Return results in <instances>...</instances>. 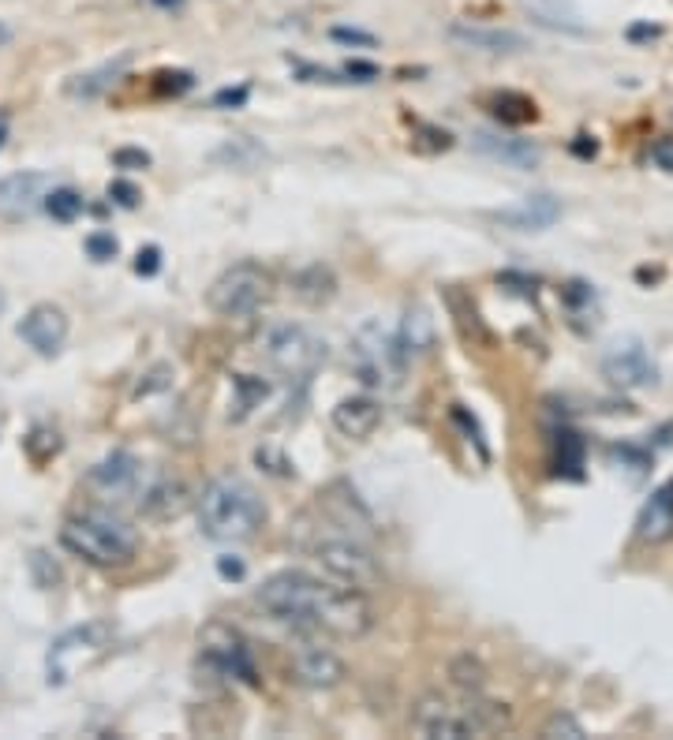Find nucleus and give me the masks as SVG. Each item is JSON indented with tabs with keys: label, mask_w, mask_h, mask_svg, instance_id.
<instances>
[{
	"label": "nucleus",
	"mask_w": 673,
	"mask_h": 740,
	"mask_svg": "<svg viewBox=\"0 0 673 740\" xmlns=\"http://www.w3.org/2000/svg\"><path fill=\"white\" fill-rule=\"evenodd\" d=\"M158 270H161V247L150 243V247H143V251L135 255V273H139V277H154Z\"/></svg>",
	"instance_id": "obj_41"
},
{
	"label": "nucleus",
	"mask_w": 673,
	"mask_h": 740,
	"mask_svg": "<svg viewBox=\"0 0 673 740\" xmlns=\"http://www.w3.org/2000/svg\"><path fill=\"white\" fill-rule=\"evenodd\" d=\"M490 217L505 228H516V232H543V228H550L561 217V202L554 195H528V199H520L516 206L498 210V214Z\"/></svg>",
	"instance_id": "obj_19"
},
{
	"label": "nucleus",
	"mask_w": 673,
	"mask_h": 740,
	"mask_svg": "<svg viewBox=\"0 0 673 740\" xmlns=\"http://www.w3.org/2000/svg\"><path fill=\"white\" fill-rule=\"evenodd\" d=\"M397 337H401V348L408 352V359L427 356L438 344V322L423 303H408L401 314V326H397Z\"/></svg>",
	"instance_id": "obj_21"
},
{
	"label": "nucleus",
	"mask_w": 673,
	"mask_h": 740,
	"mask_svg": "<svg viewBox=\"0 0 673 740\" xmlns=\"http://www.w3.org/2000/svg\"><path fill=\"white\" fill-rule=\"evenodd\" d=\"M453 423H457V427L468 434V442H475V449H479V453H483V460H487L490 453H487V442H483V430H479V423H475L472 415L464 412L460 404H453Z\"/></svg>",
	"instance_id": "obj_37"
},
{
	"label": "nucleus",
	"mask_w": 673,
	"mask_h": 740,
	"mask_svg": "<svg viewBox=\"0 0 673 740\" xmlns=\"http://www.w3.org/2000/svg\"><path fill=\"white\" fill-rule=\"evenodd\" d=\"M412 729L419 737L430 740H460V737H475L472 718L464 714V703H453V699L430 692L412 707Z\"/></svg>",
	"instance_id": "obj_13"
},
{
	"label": "nucleus",
	"mask_w": 673,
	"mask_h": 740,
	"mask_svg": "<svg viewBox=\"0 0 673 740\" xmlns=\"http://www.w3.org/2000/svg\"><path fill=\"white\" fill-rule=\"evenodd\" d=\"M449 38L464 49H475V53H520L528 49V38L520 30H505V27H483V23H449Z\"/></svg>",
	"instance_id": "obj_17"
},
{
	"label": "nucleus",
	"mask_w": 673,
	"mask_h": 740,
	"mask_svg": "<svg viewBox=\"0 0 673 740\" xmlns=\"http://www.w3.org/2000/svg\"><path fill=\"white\" fill-rule=\"evenodd\" d=\"M150 4H158V8H169V12H172V8H180L184 0H150Z\"/></svg>",
	"instance_id": "obj_51"
},
{
	"label": "nucleus",
	"mask_w": 673,
	"mask_h": 740,
	"mask_svg": "<svg viewBox=\"0 0 673 740\" xmlns=\"http://www.w3.org/2000/svg\"><path fill=\"white\" fill-rule=\"evenodd\" d=\"M199 527L214 542H247L266 527V501L240 475H217L199 494Z\"/></svg>",
	"instance_id": "obj_2"
},
{
	"label": "nucleus",
	"mask_w": 673,
	"mask_h": 740,
	"mask_svg": "<svg viewBox=\"0 0 673 740\" xmlns=\"http://www.w3.org/2000/svg\"><path fill=\"white\" fill-rule=\"evenodd\" d=\"M472 146L509 169H539V161H543V150L531 139H516V135H502V131H475Z\"/></svg>",
	"instance_id": "obj_16"
},
{
	"label": "nucleus",
	"mask_w": 673,
	"mask_h": 740,
	"mask_svg": "<svg viewBox=\"0 0 673 740\" xmlns=\"http://www.w3.org/2000/svg\"><path fill=\"white\" fill-rule=\"evenodd\" d=\"M602 374L621 389H647L659 382V367L640 337H621L610 344L602 356Z\"/></svg>",
	"instance_id": "obj_12"
},
{
	"label": "nucleus",
	"mask_w": 673,
	"mask_h": 740,
	"mask_svg": "<svg viewBox=\"0 0 673 740\" xmlns=\"http://www.w3.org/2000/svg\"><path fill=\"white\" fill-rule=\"evenodd\" d=\"M449 677H453V684H457L464 696H468V692H483V688H487V669L479 666L472 655L453 658V666H449Z\"/></svg>",
	"instance_id": "obj_32"
},
{
	"label": "nucleus",
	"mask_w": 673,
	"mask_h": 740,
	"mask_svg": "<svg viewBox=\"0 0 673 740\" xmlns=\"http://www.w3.org/2000/svg\"><path fill=\"white\" fill-rule=\"evenodd\" d=\"M524 8H528V15L539 27L565 30V34H584V30H588L580 23V15H576L565 0H524Z\"/></svg>",
	"instance_id": "obj_24"
},
{
	"label": "nucleus",
	"mask_w": 673,
	"mask_h": 740,
	"mask_svg": "<svg viewBox=\"0 0 673 740\" xmlns=\"http://www.w3.org/2000/svg\"><path fill=\"white\" fill-rule=\"evenodd\" d=\"M262 359H266V367L273 374H281L288 382H307L330 359V344L322 341L311 326L281 322V326L266 329V337H262Z\"/></svg>",
	"instance_id": "obj_5"
},
{
	"label": "nucleus",
	"mask_w": 673,
	"mask_h": 740,
	"mask_svg": "<svg viewBox=\"0 0 673 740\" xmlns=\"http://www.w3.org/2000/svg\"><path fill=\"white\" fill-rule=\"evenodd\" d=\"M255 464L262 471H270V475H277V479H288L292 475V460H288L281 449H273V445H262V449H255Z\"/></svg>",
	"instance_id": "obj_34"
},
{
	"label": "nucleus",
	"mask_w": 673,
	"mask_h": 740,
	"mask_svg": "<svg viewBox=\"0 0 673 740\" xmlns=\"http://www.w3.org/2000/svg\"><path fill=\"white\" fill-rule=\"evenodd\" d=\"M217 572H221V580H244L247 565L240 561V557L225 554V557H217Z\"/></svg>",
	"instance_id": "obj_45"
},
{
	"label": "nucleus",
	"mask_w": 673,
	"mask_h": 740,
	"mask_svg": "<svg viewBox=\"0 0 673 740\" xmlns=\"http://www.w3.org/2000/svg\"><path fill=\"white\" fill-rule=\"evenodd\" d=\"M311 557L330 572L333 580H341L348 587L371 591V587L382 584L378 557L359 539H352V535H322L318 542H311Z\"/></svg>",
	"instance_id": "obj_8"
},
{
	"label": "nucleus",
	"mask_w": 673,
	"mask_h": 740,
	"mask_svg": "<svg viewBox=\"0 0 673 740\" xmlns=\"http://www.w3.org/2000/svg\"><path fill=\"white\" fill-rule=\"evenodd\" d=\"M543 737H550V740H561V737L580 740V737H584V726L576 722L573 714H554V718H550V722L543 726Z\"/></svg>",
	"instance_id": "obj_35"
},
{
	"label": "nucleus",
	"mask_w": 673,
	"mask_h": 740,
	"mask_svg": "<svg viewBox=\"0 0 673 740\" xmlns=\"http://www.w3.org/2000/svg\"><path fill=\"white\" fill-rule=\"evenodd\" d=\"M53 180L45 172H12L0 180V217L4 221H27L42 210Z\"/></svg>",
	"instance_id": "obj_14"
},
{
	"label": "nucleus",
	"mask_w": 673,
	"mask_h": 740,
	"mask_svg": "<svg viewBox=\"0 0 673 740\" xmlns=\"http://www.w3.org/2000/svg\"><path fill=\"white\" fill-rule=\"evenodd\" d=\"M629 38H632V42H644V38H659V27H647V23H640V27H629Z\"/></svg>",
	"instance_id": "obj_49"
},
{
	"label": "nucleus",
	"mask_w": 673,
	"mask_h": 740,
	"mask_svg": "<svg viewBox=\"0 0 673 740\" xmlns=\"http://www.w3.org/2000/svg\"><path fill=\"white\" fill-rule=\"evenodd\" d=\"M30 565H34V572H38V584H42V587L60 584V569H57V565H49V561H45V554H34V557H30Z\"/></svg>",
	"instance_id": "obj_44"
},
{
	"label": "nucleus",
	"mask_w": 673,
	"mask_h": 740,
	"mask_svg": "<svg viewBox=\"0 0 673 740\" xmlns=\"http://www.w3.org/2000/svg\"><path fill=\"white\" fill-rule=\"evenodd\" d=\"M330 38H333V42H341V45H356V49H374V45H378V38H374V34H367V30H356V27H333Z\"/></svg>",
	"instance_id": "obj_38"
},
{
	"label": "nucleus",
	"mask_w": 673,
	"mask_h": 740,
	"mask_svg": "<svg viewBox=\"0 0 673 740\" xmlns=\"http://www.w3.org/2000/svg\"><path fill=\"white\" fill-rule=\"evenodd\" d=\"M42 210L53 217V221H60V225H72L75 217L83 214V195H79L75 187H49Z\"/></svg>",
	"instance_id": "obj_30"
},
{
	"label": "nucleus",
	"mask_w": 673,
	"mask_h": 740,
	"mask_svg": "<svg viewBox=\"0 0 673 740\" xmlns=\"http://www.w3.org/2000/svg\"><path fill=\"white\" fill-rule=\"evenodd\" d=\"M348 367L367 389H382V393L397 389L408 374V352L401 348L397 329L382 318H367L352 337Z\"/></svg>",
	"instance_id": "obj_4"
},
{
	"label": "nucleus",
	"mask_w": 673,
	"mask_h": 740,
	"mask_svg": "<svg viewBox=\"0 0 673 740\" xmlns=\"http://www.w3.org/2000/svg\"><path fill=\"white\" fill-rule=\"evenodd\" d=\"M191 505V494H187V486L180 483V479H154L150 486H143V494H139V509H143L150 520H172V516H180Z\"/></svg>",
	"instance_id": "obj_22"
},
{
	"label": "nucleus",
	"mask_w": 673,
	"mask_h": 740,
	"mask_svg": "<svg viewBox=\"0 0 673 740\" xmlns=\"http://www.w3.org/2000/svg\"><path fill=\"white\" fill-rule=\"evenodd\" d=\"M273 292L270 273L262 270L258 262H236L225 273H217L214 285L206 288V303L210 311L221 318H247L255 314Z\"/></svg>",
	"instance_id": "obj_6"
},
{
	"label": "nucleus",
	"mask_w": 673,
	"mask_h": 740,
	"mask_svg": "<svg viewBox=\"0 0 673 740\" xmlns=\"http://www.w3.org/2000/svg\"><path fill=\"white\" fill-rule=\"evenodd\" d=\"M12 42V27L8 23H0V45H8Z\"/></svg>",
	"instance_id": "obj_52"
},
{
	"label": "nucleus",
	"mask_w": 673,
	"mask_h": 740,
	"mask_svg": "<svg viewBox=\"0 0 673 740\" xmlns=\"http://www.w3.org/2000/svg\"><path fill=\"white\" fill-rule=\"evenodd\" d=\"M464 714L472 718L475 737H487V733H502V729H509V707H505V703H494V699H483L479 692H468V699H464Z\"/></svg>",
	"instance_id": "obj_26"
},
{
	"label": "nucleus",
	"mask_w": 673,
	"mask_h": 740,
	"mask_svg": "<svg viewBox=\"0 0 673 740\" xmlns=\"http://www.w3.org/2000/svg\"><path fill=\"white\" fill-rule=\"evenodd\" d=\"M195 86V75L191 72H158L154 75V90H158L161 98H180V94H187Z\"/></svg>",
	"instance_id": "obj_33"
},
{
	"label": "nucleus",
	"mask_w": 673,
	"mask_h": 740,
	"mask_svg": "<svg viewBox=\"0 0 673 740\" xmlns=\"http://www.w3.org/2000/svg\"><path fill=\"white\" fill-rule=\"evenodd\" d=\"M8 143V113H0V146Z\"/></svg>",
	"instance_id": "obj_50"
},
{
	"label": "nucleus",
	"mask_w": 673,
	"mask_h": 740,
	"mask_svg": "<svg viewBox=\"0 0 673 740\" xmlns=\"http://www.w3.org/2000/svg\"><path fill=\"white\" fill-rule=\"evenodd\" d=\"M15 333L38 352V356H57L64 341H68V314L60 311L57 303H38L23 314V322L15 326Z\"/></svg>",
	"instance_id": "obj_15"
},
{
	"label": "nucleus",
	"mask_w": 673,
	"mask_h": 740,
	"mask_svg": "<svg viewBox=\"0 0 673 740\" xmlns=\"http://www.w3.org/2000/svg\"><path fill=\"white\" fill-rule=\"evenodd\" d=\"M247 94H251L247 86H236V90H217L214 105H217V109H240V105L247 101Z\"/></svg>",
	"instance_id": "obj_46"
},
{
	"label": "nucleus",
	"mask_w": 673,
	"mask_h": 740,
	"mask_svg": "<svg viewBox=\"0 0 673 740\" xmlns=\"http://www.w3.org/2000/svg\"><path fill=\"white\" fill-rule=\"evenodd\" d=\"M573 154L576 157H595V154H599V143H595V139H588V135H580V139L573 143Z\"/></svg>",
	"instance_id": "obj_48"
},
{
	"label": "nucleus",
	"mask_w": 673,
	"mask_h": 740,
	"mask_svg": "<svg viewBox=\"0 0 673 740\" xmlns=\"http://www.w3.org/2000/svg\"><path fill=\"white\" fill-rule=\"evenodd\" d=\"M344 75H348V83H374L378 68L367 64V60H352V64H344Z\"/></svg>",
	"instance_id": "obj_43"
},
{
	"label": "nucleus",
	"mask_w": 673,
	"mask_h": 740,
	"mask_svg": "<svg viewBox=\"0 0 673 740\" xmlns=\"http://www.w3.org/2000/svg\"><path fill=\"white\" fill-rule=\"evenodd\" d=\"M60 546L68 554L83 557L86 565H94V569H120V565H128L135 557L139 539H135V531L124 520L94 509V513L68 516L60 524Z\"/></svg>",
	"instance_id": "obj_3"
},
{
	"label": "nucleus",
	"mask_w": 673,
	"mask_h": 740,
	"mask_svg": "<svg viewBox=\"0 0 673 740\" xmlns=\"http://www.w3.org/2000/svg\"><path fill=\"white\" fill-rule=\"evenodd\" d=\"M202 666L225 677V681H240V684H258V666H255V655H251V643L236 632V628L221 625H206L202 632Z\"/></svg>",
	"instance_id": "obj_9"
},
{
	"label": "nucleus",
	"mask_w": 673,
	"mask_h": 740,
	"mask_svg": "<svg viewBox=\"0 0 673 740\" xmlns=\"http://www.w3.org/2000/svg\"><path fill=\"white\" fill-rule=\"evenodd\" d=\"M116 251H120V243H116L113 232H90L86 236V255L94 262H109V258H116Z\"/></svg>",
	"instance_id": "obj_36"
},
{
	"label": "nucleus",
	"mask_w": 673,
	"mask_h": 740,
	"mask_svg": "<svg viewBox=\"0 0 673 740\" xmlns=\"http://www.w3.org/2000/svg\"><path fill=\"white\" fill-rule=\"evenodd\" d=\"M636 539L651 542V546L673 539V486H659L644 501V509L636 516Z\"/></svg>",
	"instance_id": "obj_20"
},
{
	"label": "nucleus",
	"mask_w": 673,
	"mask_h": 740,
	"mask_svg": "<svg viewBox=\"0 0 673 740\" xmlns=\"http://www.w3.org/2000/svg\"><path fill=\"white\" fill-rule=\"evenodd\" d=\"M255 602L273 621H285L292 628H315L337 640H363L378 621L367 591L341 584L333 576L322 580L303 569L273 572L255 591Z\"/></svg>",
	"instance_id": "obj_1"
},
{
	"label": "nucleus",
	"mask_w": 673,
	"mask_h": 740,
	"mask_svg": "<svg viewBox=\"0 0 673 740\" xmlns=\"http://www.w3.org/2000/svg\"><path fill=\"white\" fill-rule=\"evenodd\" d=\"M109 199H113L116 206H124V210H135V206H139V187L128 184V180H113V184H109Z\"/></svg>",
	"instance_id": "obj_40"
},
{
	"label": "nucleus",
	"mask_w": 673,
	"mask_h": 740,
	"mask_svg": "<svg viewBox=\"0 0 673 740\" xmlns=\"http://www.w3.org/2000/svg\"><path fill=\"white\" fill-rule=\"evenodd\" d=\"M128 53L120 60H109V64H101V68H94V72H86V75H75L72 83L64 86L72 98H98L101 90H109V86L116 83V75L128 68Z\"/></svg>",
	"instance_id": "obj_27"
},
{
	"label": "nucleus",
	"mask_w": 673,
	"mask_h": 740,
	"mask_svg": "<svg viewBox=\"0 0 673 740\" xmlns=\"http://www.w3.org/2000/svg\"><path fill=\"white\" fill-rule=\"evenodd\" d=\"M86 486L98 490L101 501H128L139 498L146 486V464L128 449H116L86 471Z\"/></svg>",
	"instance_id": "obj_11"
},
{
	"label": "nucleus",
	"mask_w": 673,
	"mask_h": 740,
	"mask_svg": "<svg viewBox=\"0 0 673 740\" xmlns=\"http://www.w3.org/2000/svg\"><path fill=\"white\" fill-rule=\"evenodd\" d=\"M296 647H292V677L303 688H337L348 677L341 655H333L326 643L318 640L322 632L315 628H296Z\"/></svg>",
	"instance_id": "obj_10"
},
{
	"label": "nucleus",
	"mask_w": 673,
	"mask_h": 740,
	"mask_svg": "<svg viewBox=\"0 0 673 740\" xmlns=\"http://www.w3.org/2000/svg\"><path fill=\"white\" fill-rule=\"evenodd\" d=\"M116 640L113 621H86V625L64 632L60 640H53L49 655H45V669H49V684H68L83 666H90L94 658H101Z\"/></svg>",
	"instance_id": "obj_7"
},
{
	"label": "nucleus",
	"mask_w": 673,
	"mask_h": 740,
	"mask_svg": "<svg viewBox=\"0 0 673 740\" xmlns=\"http://www.w3.org/2000/svg\"><path fill=\"white\" fill-rule=\"evenodd\" d=\"M651 161H655L662 172H673V139H670V135L651 143Z\"/></svg>",
	"instance_id": "obj_42"
},
{
	"label": "nucleus",
	"mask_w": 673,
	"mask_h": 740,
	"mask_svg": "<svg viewBox=\"0 0 673 740\" xmlns=\"http://www.w3.org/2000/svg\"><path fill=\"white\" fill-rule=\"evenodd\" d=\"M292 292H296L303 303H311V307L330 303V299L337 296V273H333L330 266H322V262H311V266H303V270L292 277Z\"/></svg>",
	"instance_id": "obj_23"
},
{
	"label": "nucleus",
	"mask_w": 673,
	"mask_h": 740,
	"mask_svg": "<svg viewBox=\"0 0 673 740\" xmlns=\"http://www.w3.org/2000/svg\"><path fill=\"white\" fill-rule=\"evenodd\" d=\"M490 113L498 116L502 124H528V120H535V101L524 98V94H516V90H502V94H494L490 98Z\"/></svg>",
	"instance_id": "obj_29"
},
{
	"label": "nucleus",
	"mask_w": 673,
	"mask_h": 740,
	"mask_svg": "<svg viewBox=\"0 0 673 740\" xmlns=\"http://www.w3.org/2000/svg\"><path fill=\"white\" fill-rule=\"evenodd\" d=\"M266 393H270V385L262 382V378H255V374H232V400H229L232 423H244L255 408H262Z\"/></svg>",
	"instance_id": "obj_25"
},
{
	"label": "nucleus",
	"mask_w": 673,
	"mask_h": 740,
	"mask_svg": "<svg viewBox=\"0 0 673 740\" xmlns=\"http://www.w3.org/2000/svg\"><path fill=\"white\" fill-rule=\"evenodd\" d=\"M554 471L565 479L584 475V438L576 430H558L554 434Z\"/></svg>",
	"instance_id": "obj_28"
},
{
	"label": "nucleus",
	"mask_w": 673,
	"mask_h": 740,
	"mask_svg": "<svg viewBox=\"0 0 673 740\" xmlns=\"http://www.w3.org/2000/svg\"><path fill=\"white\" fill-rule=\"evenodd\" d=\"M169 374H172V370L165 367V363H161V367H154L150 374H146L150 382H139V389H135V397H143V393H154V389H165V385H169Z\"/></svg>",
	"instance_id": "obj_47"
},
{
	"label": "nucleus",
	"mask_w": 673,
	"mask_h": 740,
	"mask_svg": "<svg viewBox=\"0 0 673 740\" xmlns=\"http://www.w3.org/2000/svg\"><path fill=\"white\" fill-rule=\"evenodd\" d=\"M113 165L116 169H128V172L146 169V165H150V154H146V150H135V146H124V150H116L113 154Z\"/></svg>",
	"instance_id": "obj_39"
},
{
	"label": "nucleus",
	"mask_w": 673,
	"mask_h": 740,
	"mask_svg": "<svg viewBox=\"0 0 673 740\" xmlns=\"http://www.w3.org/2000/svg\"><path fill=\"white\" fill-rule=\"evenodd\" d=\"M382 423V404L371 397V393H356V397L337 400L333 408V430L341 438H352V442H363L371 438L374 430Z\"/></svg>",
	"instance_id": "obj_18"
},
{
	"label": "nucleus",
	"mask_w": 673,
	"mask_h": 740,
	"mask_svg": "<svg viewBox=\"0 0 673 740\" xmlns=\"http://www.w3.org/2000/svg\"><path fill=\"white\" fill-rule=\"evenodd\" d=\"M610 460L617 464V471H625L632 483H640L647 471H651V453L647 449H640V445L632 442H621L610 449Z\"/></svg>",
	"instance_id": "obj_31"
}]
</instances>
